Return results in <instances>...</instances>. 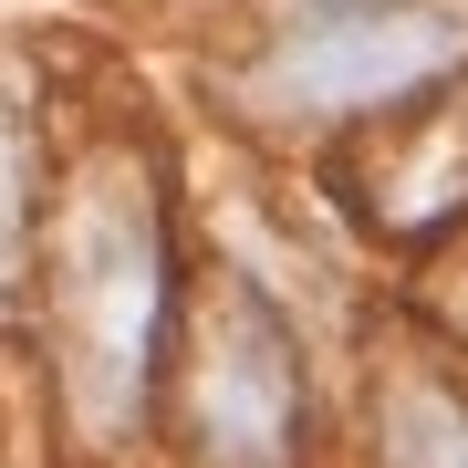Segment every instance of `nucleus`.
<instances>
[{
  "label": "nucleus",
  "instance_id": "nucleus-3",
  "mask_svg": "<svg viewBox=\"0 0 468 468\" xmlns=\"http://www.w3.org/2000/svg\"><path fill=\"white\" fill-rule=\"evenodd\" d=\"M313 427V375H302L292 323L250 282L208 292L198 334H187V448L198 468H302Z\"/></svg>",
  "mask_w": 468,
  "mask_h": 468
},
{
  "label": "nucleus",
  "instance_id": "nucleus-2",
  "mask_svg": "<svg viewBox=\"0 0 468 468\" xmlns=\"http://www.w3.org/2000/svg\"><path fill=\"white\" fill-rule=\"evenodd\" d=\"M468 63V0H323L261 63H239V104L261 125H354L448 84Z\"/></svg>",
  "mask_w": 468,
  "mask_h": 468
},
{
  "label": "nucleus",
  "instance_id": "nucleus-4",
  "mask_svg": "<svg viewBox=\"0 0 468 468\" xmlns=\"http://www.w3.org/2000/svg\"><path fill=\"white\" fill-rule=\"evenodd\" d=\"M385 468H468V396L458 385H396L385 396Z\"/></svg>",
  "mask_w": 468,
  "mask_h": 468
},
{
  "label": "nucleus",
  "instance_id": "nucleus-5",
  "mask_svg": "<svg viewBox=\"0 0 468 468\" xmlns=\"http://www.w3.org/2000/svg\"><path fill=\"white\" fill-rule=\"evenodd\" d=\"M21 156H32L21 146V115H0V313L21 302V271H32V239H42V218L21 208L32 198V187H21Z\"/></svg>",
  "mask_w": 468,
  "mask_h": 468
},
{
  "label": "nucleus",
  "instance_id": "nucleus-1",
  "mask_svg": "<svg viewBox=\"0 0 468 468\" xmlns=\"http://www.w3.org/2000/svg\"><path fill=\"white\" fill-rule=\"evenodd\" d=\"M52 323L73 354L84 427H135L167 354V229H156V187H135V156H104L52 218Z\"/></svg>",
  "mask_w": 468,
  "mask_h": 468
}]
</instances>
